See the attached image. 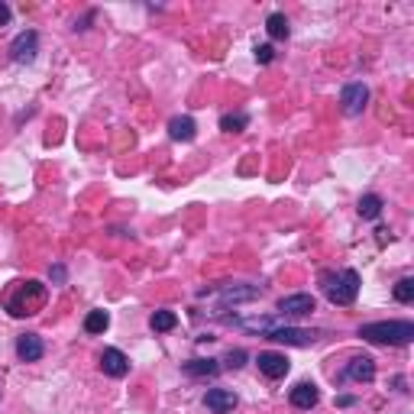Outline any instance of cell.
<instances>
[{
    "mask_svg": "<svg viewBox=\"0 0 414 414\" xmlns=\"http://www.w3.org/2000/svg\"><path fill=\"white\" fill-rule=\"evenodd\" d=\"M359 337L379 346H405L414 340V324L411 321H379L359 327Z\"/></svg>",
    "mask_w": 414,
    "mask_h": 414,
    "instance_id": "6da1fadb",
    "label": "cell"
},
{
    "mask_svg": "<svg viewBox=\"0 0 414 414\" xmlns=\"http://www.w3.org/2000/svg\"><path fill=\"white\" fill-rule=\"evenodd\" d=\"M324 295L333 304H353L359 295V272L356 269H343V272H327L324 275Z\"/></svg>",
    "mask_w": 414,
    "mask_h": 414,
    "instance_id": "7a4b0ae2",
    "label": "cell"
},
{
    "mask_svg": "<svg viewBox=\"0 0 414 414\" xmlns=\"http://www.w3.org/2000/svg\"><path fill=\"white\" fill-rule=\"evenodd\" d=\"M266 337L275 340V343H288V346H314L321 340V333L317 330H298V327H272Z\"/></svg>",
    "mask_w": 414,
    "mask_h": 414,
    "instance_id": "3957f363",
    "label": "cell"
},
{
    "mask_svg": "<svg viewBox=\"0 0 414 414\" xmlns=\"http://www.w3.org/2000/svg\"><path fill=\"white\" fill-rule=\"evenodd\" d=\"M36 52H39V36H36L33 29L20 33L14 39V46H10V58H14L16 65H29L36 58Z\"/></svg>",
    "mask_w": 414,
    "mask_h": 414,
    "instance_id": "277c9868",
    "label": "cell"
},
{
    "mask_svg": "<svg viewBox=\"0 0 414 414\" xmlns=\"http://www.w3.org/2000/svg\"><path fill=\"white\" fill-rule=\"evenodd\" d=\"M366 100H369V88L366 85H346L343 94H340V104H343V113L346 117H359L366 110Z\"/></svg>",
    "mask_w": 414,
    "mask_h": 414,
    "instance_id": "5b68a950",
    "label": "cell"
},
{
    "mask_svg": "<svg viewBox=\"0 0 414 414\" xmlns=\"http://www.w3.org/2000/svg\"><path fill=\"white\" fill-rule=\"evenodd\" d=\"M237 395L230 392V388H211V392L204 395V405H207V411L211 414H230L233 408H237Z\"/></svg>",
    "mask_w": 414,
    "mask_h": 414,
    "instance_id": "8992f818",
    "label": "cell"
},
{
    "mask_svg": "<svg viewBox=\"0 0 414 414\" xmlns=\"http://www.w3.org/2000/svg\"><path fill=\"white\" fill-rule=\"evenodd\" d=\"M100 369H104V376H110V379H123L130 372V359L110 346V350L100 353Z\"/></svg>",
    "mask_w": 414,
    "mask_h": 414,
    "instance_id": "52a82bcc",
    "label": "cell"
},
{
    "mask_svg": "<svg viewBox=\"0 0 414 414\" xmlns=\"http://www.w3.org/2000/svg\"><path fill=\"white\" fill-rule=\"evenodd\" d=\"M256 363H259V372L266 376V379H285L288 369H291V366H288V359L281 356V353H259V359H256Z\"/></svg>",
    "mask_w": 414,
    "mask_h": 414,
    "instance_id": "ba28073f",
    "label": "cell"
},
{
    "mask_svg": "<svg viewBox=\"0 0 414 414\" xmlns=\"http://www.w3.org/2000/svg\"><path fill=\"white\" fill-rule=\"evenodd\" d=\"M346 379L353 382H372L376 379V359L372 356H353L350 363H346Z\"/></svg>",
    "mask_w": 414,
    "mask_h": 414,
    "instance_id": "9c48e42d",
    "label": "cell"
},
{
    "mask_svg": "<svg viewBox=\"0 0 414 414\" xmlns=\"http://www.w3.org/2000/svg\"><path fill=\"white\" fill-rule=\"evenodd\" d=\"M43 353H46V346L36 333H23V337L16 340V356H20L23 363H36V359H43Z\"/></svg>",
    "mask_w": 414,
    "mask_h": 414,
    "instance_id": "30bf717a",
    "label": "cell"
},
{
    "mask_svg": "<svg viewBox=\"0 0 414 414\" xmlns=\"http://www.w3.org/2000/svg\"><path fill=\"white\" fill-rule=\"evenodd\" d=\"M279 311L281 314H291V317H304L314 311V298L311 295H288L279 301Z\"/></svg>",
    "mask_w": 414,
    "mask_h": 414,
    "instance_id": "8fae6325",
    "label": "cell"
},
{
    "mask_svg": "<svg viewBox=\"0 0 414 414\" xmlns=\"http://www.w3.org/2000/svg\"><path fill=\"white\" fill-rule=\"evenodd\" d=\"M169 136L178 143H191L197 136V123L191 117H172L169 120Z\"/></svg>",
    "mask_w": 414,
    "mask_h": 414,
    "instance_id": "7c38bea8",
    "label": "cell"
},
{
    "mask_svg": "<svg viewBox=\"0 0 414 414\" xmlns=\"http://www.w3.org/2000/svg\"><path fill=\"white\" fill-rule=\"evenodd\" d=\"M317 398H321V395H317L314 382H301V385L291 388V405L295 408H304V411H308V408L317 405Z\"/></svg>",
    "mask_w": 414,
    "mask_h": 414,
    "instance_id": "4fadbf2b",
    "label": "cell"
},
{
    "mask_svg": "<svg viewBox=\"0 0 414 414\" xmlns=\"http://www.w3.org/2000/svg\"><path fill=\"white\" fill-rule=\"evenodd\" d=\"M253 298H259V288H237V285H230V288H224L220 291V301L224 304H237V301H253Z\"/></svg>",
    "mask_w": 414,
    "mask_h": 414,
    "instance_id": "5bb4252c",
    "label": "cell"
},
{
    "mask_svg": "<svg viewBox=\"0 0 414 414\" xmlns=\"http://www.w3.org/2000/svg\"><path fill=\"white\" fill-rule=\"evenodd\" d=\"M149 327H152L155 333H165V330H175L178 327V317L172 314V311H155V314L149 317Z\"/></svg>",
    "mask_w": 414,
    "mask_h": 414,
    "instance_id": "9a60e30c",
    "label": "cell"
},
{
    "mask_svg": "<svg viewBox=\"0 0 414 414\" xmlns=\"http://www.w3.org/2000/svg\"><path fill=\"white\" fill-rule=\"evenodd\" d=\"M379 214H382V197H379V195H366V197H359V217L376 220Z\"/></svg>",
    "mask_w": 414,
    "mask_h": 414,
    "instance_id": "2e32d148",
    "label": "cell"
},
{
    "mask_svg": "<svg viewBox=\"0 0 414 414\" xmlns=\"http://www.w3.org/2000/svg\"><path fill=\"white\" fill-rule=\"evenodd\" d=\"M266 29L272 39H288V33H291V26H288V16L285 14H272L266 20Z\"/></svg>",
    "mask_w": 414,
    "mask_h": 414,
    "instance_id": "e0dca14e",
    "label": "cell"
},
{
    "mask_svg": "<svg viewBox=\"0 0 414 414\" xmlns=\"http://www.w3.org/2000/svg\"><path fill=\"white\" fill-rule=\"evenodd\" d=\"M185 372L188 376H217L220 366L214 359H191V363H185Z\"/></svg>",
    "mask_w": 414,
    "mask_h": 414,
    "instance_id": "ac0fdd59",
    "label": "cell"
},
{
    "mask_svg": "<svg viewBox=\"0 0 414 414\" xmlns=\"http://www.w3.org/2000/svg\"><path fill=\"white\" fill-rule=\"evenodd\" d=\"M246 123H249L246 113H224V117H220V130H224V133H243Z\"/></svg>",
    "mask_w": 414,
    "mask_h": 414,
    "instance_id": "d6986e66",
    "label": "cell"
},
{
    "mask_svg": "<svg viewBox=\"0 0 414 414\" xmlns=\"http://www.w3.org/2000/svg\"><path fill=\"white\" fill-rule=\"evenodd\" d=\"M107 327H110V314H107V311H91V314L85 317V330H88V333H104Z\"/></svg>",
    "mask_w": 414,
    "mask_h": 414,
    "instance_id": "ffe728a7",
    "label": "cell"
},
{
    "mask_svg": "<svg viewBox=\"0 0 414 414\" xmlns=\"http://www.w3.org/2000/svg\"><path fill=\"white\" fill-rule=\"evenodd\" d=\"M395 301H401V304L414 301V279H401L395 285Z\"/></svg>",
    "mask_w": 414,
    "mask_h": 414,
    "instance_id": "44dd1931",
    "label": "cell"
},
{
    "mask_svg": "<svg viewBox=\"0 0 414 414\" xmlns=\"http://www.w3.org/2000/svg\"><path fill=\"white\" fill-rule=\"evenodd\" d=\"M275 58V49L272 46H256V62L259 65H269Z\"/></svg>",
    "mask_w": 414,
    "mask_h": 414,
    "instance_id": "7402d4cb",
    "label": "cell"
},
{
    "mask_svg": "<svg viewBox=\"0 0 414 414\" xmlns=\"http://www.w3.org/2000/svg\"><path fill=\"white\" fill-rule=\"evenodd\" d=\"M243 359H246L243 350H230V353H227V366H230V369H239V366H243Z\"/></svg>",
    "mask_w": 414,
    "mask_h": 414,
    "instance_id": "603a6c76",
    "label": "cell"
},
{
    "mask_svg": "<svg viewBox=\"0 0 414 414\" xmlns=\"http://www.w3.org/2000/svg\"><path fill=\"white\" fill-rule=\"evenodd\" d=\"M10 23V7L7 4H0V26H7Z\"/></svg>",
    "mask_w": 414,
    "mask_h": 414,
    "instance_id": "cb8c5ba5",
    "label": "cell"
}]
</instances>
